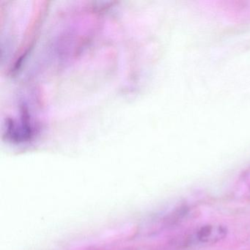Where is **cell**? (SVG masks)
Segmentation results:
<instances>
[{
    "label": "cell",
    "mask_w": 250,
    "mask_h": 250,
    "mask_svg": "<svg viewBox=\"0 0 250 250\" xmlns=\"http://www.w3.org/2000/svg\"><path fill=\"white\" fill-rule=\"evenodd\" d=\"M226 227L221 225H207L197 229L194 238L201 244H216L227 236Z\"/></svg>",
    "instance_id": "cell-1"
}]
</instances>
